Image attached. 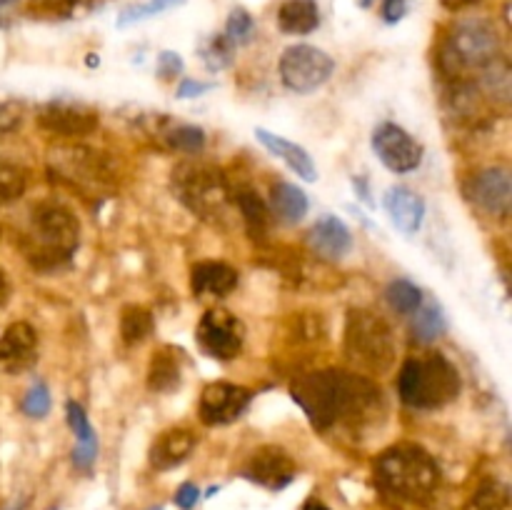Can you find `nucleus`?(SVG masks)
<instances>
[{
	"label": "nucleus",
	"instance_id": "1",
	"mask_svg": "<svg viewBox=\"0 0 512 510\" xmlns=\"http://www.w3.org/2000/svg\"><path fill=\"white\" fill-rule=\"evenodd\" d=\"M290 398L303 408L318 430H333L345 425L360 430L383 418V398L378 385L365 375L345 370H318L300 375L290 385Z\"/></svg>",
	"mask_w": 512,
	"mask_h": 510
},
{
	"label": "nucleus",
	"instance_id": "2",
	"mask_svg": "<svg viewBox=\"0 0 512 510\" xmlns=\"http://www.w3.org/2000/svg\"><path fill=\"white\" fill-rule=\"evenodd\" d=\"M380 490L408 503H428L440 485V468L428 450L418 445H393L375 460Z\"/></svg>",
	"mask_w": 512,
	"mask_h": 510
},
{
	"label": "nucleus",
	"instance_id": "3",
	"mask_svg": "<svg viewBox=\"0 0 512 510\" xmlns=\"http://www.w3.org/2000/svg\"><path fill=\"white\" fill-rule=\"evenodd\" d=\"M463 390L458 368L443 353L405 360L398 378L400 400L418 410H440L458 400Z\"/></svg>",
	"mask_w": 512,
	"mask_h": 510
},
{
	"label": "nucleus",
	"instance_id": "4",
	"mask_svg": "<svg viewBox=\"0 0 512 510\" xmlns=\"http://www.w3.org/2000/svg\"><path fill=\"white\" fill-rule=\"evenodd\" d=\"M80 223L70 208L55 200L35 205L30 213V235L25 255L38 268H55L75 253Z\"/></svg>",
	"mask_w": 512,
	"mask_h": 510
},
{
	"label": "nucleus",
	"instance_id": "5",
	"mask_svg": "<svg viewBox=\"0 0 512 510\" xmlns=\"http://www.w3.org/2000/svg\"><path fill=\"white\" fill-rule=\"evenodd\" d=\"M345 358L363 375H385L395 363L393 328L378 313L353 308L345 320Z\"/></svg>",
	"mask_w": 512,
	"mask_h": 510
},
{
	"label": "nucleus",
	"instance_id": "6",
	"mask_svg": "<svg viewBox=\"0 0 512 510\" xmlns=\"http://www.w3.org/2000/svg\"><path fill=\"white\" fill-rule=\"evenodd\" d=\"M173 188L178 193V200L203 220L223 218L228 210L230 188L225 183L223 173L210 165L185 163L175 170Z\"/></svg>",
	"mask_w": 512,
	"mask_h": 510
},
{
	"label": "nucleus",
	"instance_id": "7",
	"mask_svg": "<svg viewBox=\"0 0 512 510\" xmlns=\"http://www.w3.org/2000/svg\"><path fill=\"white\" fill-rule=\"evenodd\" d=\"M500 58V38L488 20L470 18L455 23L445 43L443 60L450 63V73L483 70Z\"/></svg>",
	"mask_w": 512,
	"mask_h": 510
},
{
	"label": "nucleus",
	"instance_id": "8",
	"mask_svg": "<svg viewBox=\"0 0 512 510\" xmlns=\"http://www.w3.org/2000/svg\"><path fill=\"white\" fill-rule=\"evenodd\" d=\"M335 63L325 50L315 45H293L280 55V78L285 88L293 93H313L320 85H325L333 75Z\"/></svg>",
	"mask_w": 512,
	"mask_h": 510
},
{
	"label": "nucleus",
	"instance_id": "9",
	"mask_svg": "<svg viewBox=\"0 0 512 510\" xmlns=\"http://www.w3.org/2000/svg\"><path fill=\"white\" fill-rule=\"evenodd\" d=\"M195 338H198L200 350H203L208 358L233 360L238 358L240 350H243L245 328L235 313L223 308H213L200 318Z\"/></svg>",
	"mask_w": 512,
	"mask_h": 510
},
{
	"label": "nucleus",
	"instance_id": "10",
	"mask_svg": "<svg viewBox=\"0 0 512 510\" xmlns=\"http://www.w3.org/2000/svg\"><path fill=\"white\" fill-rule=\"evenodd\" d=\"M468 198L470 203L478 210H483L490 218L505 220L510 215L512 208V175L508 168H493L478 170L475 175H470L468 180Z\"/></svg>",
	"mask_w": 512,
	"mask_h": 510
},
{
	"label": "nucleus",
	"instance_id": "11",
	"mask_svg": "<svg viewBox=\"0 0 512 510\" xmlns=\"http://www.w3.org/2000/svg\"><path fill=\"white\" fill-rule=\"evenodd\" d=\"M370 143L380 163L393 173H413L423 163V145L395 123H380Z\"/></svg>",
	"mask_w": 512,
	"mask_h": 510
},
{
	"label": "nucleus",
	"instance_id": "12",
	"mask_svg": "<svg viewBox=\"0 0 512 510\" xmlns=\"http://www.w3.org/2000/svg\"><path fill=\"white\" fill-rule=\"evenodd\" d=\"M253 393L235 383H210L200 395L198 415L205 425H230L248 410Z\"/></svg>",
	"mask_w": 512,
	"mask_h": 510
},
{
	"label": "nucleus",
	"instance_id": "13",
	"mask_svg": "<svg viewBox=\"0 0 512 510\" xmlns=\"http://www.w3.org/2000/svg\"><path fill=\"white\" fill-rule=\"evenodd\" d=\"M40 128L63 138H80L98 128V113L83 103L70 100H50L38 110Z\"/></svg>",
	"mask_w": 512,
	"mask_h": 510
},
{
	"label": "nucleus",
	"instance_id": "14",
	"mask_svg": "<svg viewBox=\"0 0 512 510\" xmlns=\"http://www.w3.org/2000/svg\"><path fill=\"white\" fill-rule=\"evenodd\" d=\"M295 460L278 445H263L248 458L243 475L268 490H283L295 480Z\"/></svg>",
	"mask_w": 512,
	"mask_h": 510
},
{
	"label": "nucleus",
	"instance_id": "15",
	"mask_svg": "<svg viewBox=\"0 0 512 510\" xmlns=\"http://www.w3.org/2000/svg\"><path fill=\"white\" fill-rule=\"evenodd\" d=\"M53 158V168L58 170L63 178H68L75 185H103L110 183V170L105 168V160L100 153L90 148H58Z\"/></svg>",
	"mask_w": 512,
	"mask_h": 510
},
{
	"label": "nucleus",
	"instance_id": "16",
	"mask_svg": "<svg viewBox=\"0 0 512 510\" xmlns=\"http://www.w3.org/2000/svg\"><path fill=\"white\" fill-rule=\"evenodd\" d=\"M35 350H38V333L30 323L18 320L0 335V365L10 373L30 368L35 360Z\"/></svg>",
	"mask_w": 512,
	"mask_h": 510
},
{
	"label": "nucleus",
	"instance_id": "17",
	"mask_svg": "<svg viewBox=\"0 0 512 510\" xmlns=\"http://www.w3.org/2000/svg\"><path fill=\"white\" fill-rule=\"evenodd\" d=\"M308 245L313 253L323 260H340L353 248V233L348 225L335 215H323L315 220V225L308 233Z\"/></svg>",
	"mask_w": 512,
	"mask_h": 510
},
{
	"label": "nucleus",
	"instance_id": "18",
	"mask_svg": "<svg viewBox=\"0 0 512 510\" xmlns=\"http://www.w3.org/2000/svg\"><path fill=\"white\" fill-rule=\"evenodd\" d=\"M383 205L388 218L393 220V225L400 233H418L425 218V200L415 190L405 188V185H395V188H390L385 193Z\"/></svg>",
	"mask_w": 512,
	"mask_h": 510
},
{
	"label": "nucleus",
	"instance_id": "19",
	"mask_svg": "<svg viewBox=\"0 0 512 510\" xmlns=\"http://www.w3.org/2000/svg\"><path fill=\"white\" fill-rule=\"evenodd\" d=\"M255 138H258V143L263 145L265 150H270L275 158L283 160L295 175H300V178L308 180V183H315V180H318V168H315L313 158H310L308 150H305L303 145L280 138V135L270 133V130L265 128H255Z\"/></svg>",
	"mask_w": 512,
	"mask_h": 510
},
{
	"label": "nucleus",
	"instance_id": "20",
	"mask_svg": "<svg viewBox=\"0 0 512 510\" xmlns=\"http://www.w3.org/2000/svg\"><path fill=\"white\" fill-rule=\"evenodd\" d=\"M235 285H238V270L220 260H203L190 270V288L195 295L223 298V295L233 293Z\"/></svg>",
	"mask_w": 512,
	"mask_h": 510
},
{
	"label": "nucleus",
	"instance_id": "21",
	"mask_svg": "<svg viewBox=\"0 0 512 510\" xmlns=\"http://www.w3.org/2000/svg\"><path fill=\"white\" fill-rule=\"evenodd\" d=\"M195 448V433L188 428H170L155 438L150 448V465L155 470L178 468Z\"/></svg>",
	"mask_w": 512,
	"mask_h": 510
},
{
	"label": "nucleus",
	"instance_id": "22",
	"mask_svg": "<svg viewBox=\"0 0 512 510\" xmlns=\"http://www.w3.org/2000/svg\"><path fill=\"white\" fill-rule=\"evenodd\" d=\"M65 418H68L70 430H73L75 440H78L73 455H70V458H73V465L78 470H90L95 458H98V438H95V430L93 425H90L88 415H85L83 405L75 403V400H68V403H65Z\"/></svg>",
	"mask_w": 512,
	"mask_h": 510
},
{
	"label": "nucleus",
	"instance_id": "23",
	"mask_svg": "<svg viewBox=\"0 0 512 510\" xmlns=\"http://www.w3.org/2000/svg\"><path fill=\"white\" fill-rule=\"evenodd\" d=\"M270 213L285 225H298L308 215V195L293 183H275L270 188Z\"/></svg>",
	"mask_w": 512,
	"mask_h": 510
},
{
	"label": "nucleus",
	"instance_id": "24",
	"mask_svg": "<svg viewBox=\"0 0 512 510\" xmlns=\"http://www.w3.org/2000/svg\"><path fill=\"white\" fill-rule=\"evenodd\" d=\"M320 25L315 0H285L278 10V28L288 35H308Z\"/></svg>",
	"mask_w": 512,
	"mask_h": 510
},
{
	"label": "nucleus",
	"instance_id": "25",
	"mask_svg": "<svg viewBox=\"0 0 512 510\" xmlns=\"http://www.w3.org/2000/svg\"><path fill=\"white\" fill-rule=\"evenodd\" d=\"M410 330H413V338L425 345L443 338L445 330H448V320H445V313L443 308H440L438 300L423 298V303H420L418 310L413 313V325H410Z\"/></svg>",
	"mask_w": 512,
	"mask_h": 510
},
{
	"label": "nucleus",
	"instance_id": "26",
	"mask_svg": "<svg viewBox=\"0 0 512 510\" xmlns=\"http://www.w3.org/2000/svg\"><path fill=\"white\" fill-rule=\"evenodd\" d=\"M235 200H238V208L240 213H243L245 225H248L250 238L258 240V243L260 240H265V235H268L270 230V223H273V213H270L268 203H265L253 188H240L238 195H235Z\"/></svg>",
	"mask_w": 512,
	"mask_h": 510
},
{
	"label": "nucleus",
	"instance_id": "27",
	"mask_svg": "<svg viewBox=\"0 0 512 510\" xmlns=\"http://www.w3.org/2000/svg\"><path fill=\"white\" fill-rule=\"evenodd\" d=\"M183 370H180L178 355L170 348L158 350L148 363V388L155 393H170L180 385Z\"/></svg>",
	"mask_w": 512,
	"mask_h": 510
},
{
	"label": "nucleus",
	"instance_id": "28",
	"mask_svg": "<svg viewBox=\"0 0 512 510\" xmlns=\"http://www.w3.org/2000/svg\"><path fill=\"white\" fill-rule=\"evenodd\" d=\"M153 313L143 305H125L120 310V335L128 345H138L153 333Z\"/></svg>",
	"mask_w": 512,
	"mask_h": 510
},
{
	"label": "nucleus",
	"instance_id": "29",
	"mask_svg": "<svg viewBox=\"0 0 512 510\" xmlns=\"http://www.w3.org/2000/svg\"><path fill=\"white\" fill-rule=\"evenodd\" d=\"M423 290L408 278H398L385 288V300H388L390 308L398 315H413L418 310V305L423 303Z\"/></svg>",
	"mask_w": 512,
	"mask_h": 510
},
{
	"label": "nucleus",
	"instance_id": "30",
	"mask_svg": "<svg viewBox=\"0 0 512 510\" xmlns=\"http://www.w3.org/2000/svg\"><path fill=\"white\" fill-rule=\"evenodd\" d=\"M233 55L235 45L225 38V33L213 35V38H208L200 45V58H203L205 68H208L210 73H218V70L228 68V65L233 63Z\"/></svg>",
	"mask_w": 512,
	"mask_h": 510
},
{
	"label": "nucleus",
	"instance_id": "31",
	"mask_svg": "<svg viewBox=\"0 0 512 510\" xmlns=\"http://www.w3.org/2000/svg\"><path fill=\"white\" fill-rule=\"evenodd\" d=\"M465 510H510V490L503 483H485L475 490Z\"/></svg>",
	"mask_w": 512,
	"mask_h": 510
},
{
	"label": "nucleus",
	"instance_id": "32",
	"mask_svg": "<svg viewBox=\"0 0 512 510\" xmlns=\"http://www.w3.org/2000/svg\"><path fill=\"white\" fill-rule=\"evenodd\" d=\"M183 3L185 0H145V3L130 5V8H125L123 13L118 15V28H128V25L140 23V20L155 18V15L178 8V5Z\"/></svg>",
	"mask_w": 512,
	"mask_h": 510
},
{
	"label": "nucleus",
	"instance_id": "33",
	"mask_svg": "<svg viewBox=\"0 0 512 510\" xmlns=\"http://www.w3.org/2000/svg\"><path fill=\"white\" fill-rule=\"evenodd\" d=\"M25 193V173L13 163L0 160V205H8Z\"/></svg>",
	"mask_w": 512,
	"mask_h": 510
},
{
	"label": "nucleus",
	"instance_id": "34",
	"mask_svg": "<svg viewBox=\"0 0 512 510\" xmlns=\"http://www.w3.org/2000/svg\"><path fill=\"white\" fill-rule=\"evenodd\" d=\"M253 33H255L253 15H250L245 8L230 10L228 23H225V38H228L233 45H248L250 40H253Z\"/></svg>",
	"mask_w": 512,
	"mask_h": 510
},
{
	"label": "nucleus",
	"instance_id": "35",
	"mask_svg": "<svg viewBox=\"0 0 512 510\" xmlns=\"http://www.w3.org/2000/svg\"><path fill=\"white\" fill-rule=\"evenodd\" d=\"M168 143L180 153H200L205 148V133L198 125H178L168 133Z\"/></svg>",
	"mask_w": 512,
	"mask_h": 510
},
{
	"label": "nucleus",
	"instance_id": "36",
	"mask_svg": "<svg viewBox=\"0 0 512 510\" xmlns=\"http://www.w3.org/2000/svg\"><path fill=\"white\" fill-rule=\"evenodd\" d=\"M50 410V393L45 383H33V388L23 398V413L30 418H45Z\"/></svg>",
	"mask_w": 512,
	"mask_h": 510
},
{
	"label": "nucleus",
	"instance_id": "37",
	"mask_svg": "<svg viewBox=\"0 0 512 510\" xmlns=\"http://www.w3.org/2000/svg\"><path fill=\"white\" fill-rule=\"evenodd\" d=\"M183 73V58L178 53H170V50H163L158 55V75L163 80H173L175 75Z\"/></svg>",
	"mask_w": 512,
	"mask_h": 510
},
{
	"label": "nucleus",
	"instance_id": "38",
	"mask_svg": "<svg viewBox=\"0 0 512 510\" xmlns=\"http://www.w3.org/2000/svg\"><path fill=\"white\" fill-rule=\"evenodd\" d=\"M200 500V490L195 483H183L178 488V493H175V505H178L180 510H193L195 505H198Z\"/></svg>",
	"mask_w": 512,
	"mask_h": 510
},
{
	"label": "nucleus",
	"instance_id": "39",
	"mask_svg": "<svg viewBox=\"0 0 512 510\" xmlns=\"http://www.w3.org/2000/svg\"><path fill=\"white\" fill-rule=\"evenodd\" d=\"M208 90H213V83H203V80L185 78L183 83L178 85V98L180 100L200 98V95H205V93H208Z\"/></svg>",
	"mask_w": 512,
	"mask_h": 510
},
{
	"label": "nucleus",
	"instance_id": "40",
	"mask_svg": "<svg viewBox=\"0 0 512 510\" xmlns=\"http://www.w3.org/2000/svg\"><path fill=\"white\" fill-rule=\"evenodd\" d=\"M408 15V0H385L383 3V20L395 25Z\"/></svg>",
	"mask_w": 512,
	"mask_h": 510
},
{
	"label": "nucleus",
	"instance_id": "41",
	"mask_svg": "<svg viewBox=\"0 0 512 510\" xmlns=\"http://www.w3.org/2000/svg\"><path fill=\"white\" fill-rule=\"evenodd\" d=\"M20 123V105L18 103H0V133H8Z\"/></svg>",
	"mask_w": 512,
	"mask_h": 510
},
{
	"label": "nucleus",
	"instance_id": "42",
	"mask_svg": "<svg viewBox=\"0 0 512 510\" xmlns=\"http://www.w3.org/2000/svg\"><path fill=\"white\" fill-rule=\"evenodd\" d=\"M10 300V280L5 275V270L0 268V308H5V303Z\"/></svg>",
	"mask_w": 512,
	"mask_h": 510
},
{
	"label": "nucleus",
	"instance_id": "43",
	"mask_svg": "<svg viewBox=\"0 0 512 510\" xmlns=\"http://www.w3.org/2000/svg\"><path fill=\"white\" fill-rule=\"evenodd\" d=\"M443 3H445V8L458 10V8H468V5L480 3V0H443Z\"/></svg>",
	"mask_w": 512,
	"mask_h": 510
},
{
	"label": "nucleus",
	"instance_id": "44",
	"mask_svg": "<svg viewBox=\"0 0 512 510\" xmlns=\"http://www.w3.org/2000/svg\"><path fill=\"white\" fill-rule=\"evenodd\" d=\"M303 510H330V508L325 503H320V500H308Z\"/></svg>",
	"mask_w": 512,
	"mask_h": 510
},
{
	"label": "nucleus",
	"instance_id": "45",
	"mask_svg": "<svg viewBox=\"0 0 512 510\" xmlns=\"http://www.w3.org/2000/svg\"><path fill=\"white\" fill-rule=\"evenodd\" d=\"M373 3H375V0H358L360 8H373Z\"/></svg>",
	"mask_w": 512,
	"mask_h": 510
},
{
	"label": "nucleus",
	"instance_id": "46",
	"mask_svg": "<svg viewBox=\"0 0 512 510\" xmlns=\"http://www.w3.org/2000/svg\"><path fill=\"white\" fill-rule=\"evenodd\" d=\"M5 510H25V503H15V505H8Z\"/></svg>",
	"mask_w": 512,
	"mask_h": 510
},
{
	"label": "nucleus",
	"instance_id": "47",
	"mask_svg": "<svg viewBox=\"0 0 512 510\" xmlns=\"http://www.w3.org/2000/svg\"><path fill=\"white\" fill-rule=\"evenodd\" d=\"M0 3H13V0H0Z\"/></svg>",
	"mask_w": 512,
	"mask_h": 510
},
{
	"label": "nucleus",
	"instance_id": "48",
	"mask_svg": "<svg viewBox=\"0 0 512 510\" xmlns=\"http://www.w3.org/2000/svg\"><path fill=\"white\" fill-rule=\"evenodd\" d=\"M150 510H165V508H150Z\"/></svg>",
	"mask_w": 512,
	"mask_h": 510
}]
</instances>
